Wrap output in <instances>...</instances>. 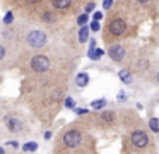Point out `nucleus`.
Masks as SVG:
<instances>
[{
	"label": "nucleus",
	"mask_w": 159,
	"mask_h": 154,
	"mask_svg": "<svg viewBox=\"0 0 159 154\" xmlns=\"http://www.w3.org/2000/svg\"><path fill=\"white\" fill-rule=\"evenodd\" d=\"M128 29V19L123 16H115L108 22V36L111 38H120L127 33Z\"/></svg>",
	"instance_id": "nucleus-1"
},
{
	"label": "nucleus",
	"mask_w": 159,
	"mask_h": 154,
	"mask_svg": "<svg viewBox=\"0 0 159 154\" xmlns=\"http://www.w3.org/2000/svg\"><path fill=\"white\" fill-rule=\"evenodd\" d=\"M62 144L69 149H75L82 144V132L79 128H69L62 135Z\"/></svg>",
	"instance_id": "nucleus-2"
},
{
	"label": "nucleus",
	"mask_w": 159,
	"mask_h": 154,
	"mask_svg": "<svg viewBox=\"0 0 159 154\" xmlns=\"http://www.w3.org/2000/svg\"><path fill=\"white\" fill-rule=\"evenodd\" d=\"M98 123H99L103 128H113V127H116V123H118L116 111H113V110L101 111L99 115H98Z\"/></svg>",
	"instance_id": "nucleus-3"
},
{
	"label": "nucleus",
	"mask_w": 159,
	"mask_h": 154,
	"mask_svg": "<svg viewBox=\"0 0 159 154\" xmlns=\"http://www.w3.org/2000/svg\"><path fill=\"white\" fill-rule=\"evenodd\" d=\"M108 57L113 62H116V63H121L125 60V57H127V48H125V44H121V43L110 44V48H108Z\"/></svg>",
	"instance_id": "nucleus-4"
},
{
	"label": "nucleus",
	"mask_w": 159,
	"mask_h": 154,
	"mask_svg": "<svg viewBox=\"0 0 159 154\" xmlns=\"http://www.w3.org/2000/svg\"><path fill=\"white\" fill-rule=\"evenodd\" d=\"M46 34L43 33V31H39V29H34V31H29V34H28V38H26V41H28V44L29 46H33V48H43L46 44Z\"/></svg>",
	"instance_id": "nucleus-5"
},
{
	"label": "nucleus",
	"mask_w": 159,
	"mask_h": 154,
	"mask_svg": "<svg viewBox=\"0 0 159 154\" xmlns=\"http://www.w3.org/2000/svg\"><path fill=\"white\" fill-rule=\"evenodd\" d=\"M31 68L34 72H46L50 68V60L45 55H36L31 60Z\"/></svg>",
	"instance_id": "nucleus-6"
},
{
	"label": "nucleus",
	"mask_w": 159,
	"mask_h": 154,
	"mask_svg": "<svg viewBox=\"0 0 159 154\" xmlns=\"http://www.w3.org/2000/svg\"><path fill=\"white\" fill-rule=\"evenodd\" d=\"M5 125H7V128L11 130L12 133L22 130V122L19 118H16V116H5Z\"/></svg>",
	"instance_id": "nucleus-7"
},
{
	"label": "nucleus",
	"mask_w": 159,
	"mask_h": 154,
	"mask_svg": "<svg viewBox=\"0 0 159 154\" xmlns=\"http://www.w3.org/2000/svg\"><path fill=\"white\" fill-rule=\"evenodd\" d=\"M118 77L125 86H130L134 82V72H132V68H121V70H118Z\"/></svg>",
	"instance_id": "nucleus-8"
},
{
	"label": "nucleus",
	"mask_w": 159,
	"mask_h": 154,
	"mask_svg": "<svg viewBox=\"0 0 159 154\" xmlns=\"http://www.w3.org/2000/svg\"><path fill=\"white\" fill-rule=\"evenodd\" d=\"M149 68H151V60H149V58H139L137 63H135V70H137L139 74H144Z\"/></svg>",
	"instance_id": "nucleus-9"
},
{
	"label": "nucleus",
	"mask_w": 159,
	"mask_h": 154,
	"mask_svg": "<svg viewBox=\"0 0 159 154\" xmlns=\"http://www.w3.org/2000/svg\"><path fill=\"white\" fill-rule=\"evenodd\" d=\"M75 84H77V87H86V86L89 84V74H87V72H80V74H77Z\"/></svg>",
	"instance_id": "nucleus-10"
},
{
	"label": "nucleus",
	"mask_w": 159,
	"mask_h": 154,
	"mask_svg": "<svg viewBox=\"0 0 159 154\" xmlns=\"http://www.w3.org/2000/svg\"><path fill=\"white\" fill-rule=\"evenodd\" d=\"M147 130L152 133H159V118L157 116H151L147 122Z\"/></svg>",
	"instance_id": "nucleus-11"
},
{
	"label": "nucleus",
	"mask_w": 159,
	"mask_h": 154,
	"mask_svg": "<svg viewBox=\"0 0 159 154\" xmlns=\"http://www.w3.org/2000/svg\"><path fill=\"white\" fill-rule=\"evenodd\" d=\"M108 105V99L106 98H99V99H94V101H91V108L96 110V111H99V110H104V106Z\"/></svg>",
	"instance_id": "nucleus-12"
},
{
	"label": "nucleus",
	"mask_w": 159,
	"mask_h": 154,
	"mask_svg": "<svg viewBox=\"0 0 159 154\" xmlns=\"http://www.w3.org/2000/svg\"><path fill=\"white\" fill-rule=\"evenodd\" d=\"M103 55H104V50H101V48H94V50L87 51V57H89L91 60H99Z\"/></svg>",
	"instance_id": "nucleus-13"
},
{
	"label": "nucleus",
	"mask_w": 159,
	"mask_h": 154,
	"mask_svg": "<svg viewBox=\"0 0 159 154\" xmlns=\"http://www.w3.org/2000/svg\"><path fill=\"white\" fill-rule=\"evenodd\" d=\"M72 0H53V7L58 10H63V9H69Z\"/></svg>",
	"instance_id": "nucleus-14"
},
{
	"label": "nucleus",
	"mask_w": 159,
	"mask_h": 154,
	"mask_svg": "<svg viewBox=\"0 0 159 154\" xmlns=\"http://www.w3.org/2000/svg\"><path fill=\"white\" fill-rule=\"evenodd\" d=\"M87 40H89V26H84L79 31V43H86Z\"/></svg>",
	"instance_id": "nucleus-15"
},
{
	"label": "nucleus",
	"mask_w": 159,
	"mask_h": 154,
	"mask_svg": "<svg viewBox=\"0 0 159 154\" xmlns=\"http://www.w3.org/2000/svg\"><path fill=\"white\" fill-rule=\"evenodd\" d=\"M87 22H89V16H87V14H80V16L77 17V24H79L80 27L87 26Z\"/></svg>",
	"instance_id": "nucleus-16"
},
{
	"label": "nucleus",
	"mask_w": 159,
	"mask_h": 154,
	"mask_svg": "<svg viewBox=\"0 0 159 154\" xmlns=\"http://www.w3.org/2000/svg\"><path fill=\"white\" fill-rule=\"evenodd\" d=\"M36 149H38V144H36V142H26L24 146H22V151H26V152H29V151L34 152Z\"/></svg>",
	"instance_id": "nucleus-17"
},
{
	"label": "nucleus",
	"mask_w": 159,
	"mask_h": 154,
	"mask_svg": "<svg viewBox=\"0 0 159 154\" xmlns=\"http://www.w3.org/2000/svg\"><path fill=\"white\" fill-rule=\"evenodd\" d=\"M135 3H137L139 7H142V9H147V7H151L152 3H154V0H134Z\"/></svg>",
	"instance_id": "nucleus-18"
},
{
	"label": "nucleus",
	"mask_w": 159,
	"mask_h": 154,
	"mask_svg": "<svg viewBox=\"0 0 159 154\" xmlns=\"http://www.w3.org/2000/svg\"><path fill=\"white\" fill-rule=\"evenodd\" d=\"M63 105H65L67 110H75V99H74V98H65Z\"/></svg>",
	"instance_id": "nucleus-19"
},
{
	"label": "nucleus",
	"mask_w": 159,
	"mask_h": 154,
	"mask_svg": "<svg viewBox=\"0 0 159 154\" xmlns=\"http://www.w3.org/2000/svg\"><path fill=\"white\" fill-rule=\"evenodd\" d=\"M41 19H43V21H45V22H48V24H52V22H53V21H55V16H53V14H52V12H45V14H43V16H41Z\"/></svg>",
	"instance_id": "nucleus-20"
},
{
	"label": "nucleus",
	"mask_w": 159,
	"mask_h": 154,
	"mask_svg": "<svg viewBox=\"0 0 159 154\" xmlns=\"http://www.w3.org/2000/svg\"><path fill=\"white\" fill-rule=\"evenodd\" d=\"M151 81L154 82L156 86H159V68H156V70L151 74Z\"/></svg>",
	"instance_id": "nucleus-21"
},
{
	"label": "nucleus",
	"mask_w": 159,
	"mask_h": 154,
	"mask_svg": "<svg viewBox=\"0 0 159 154\" xmlns=\"http://www.w3.org/2000/svg\"><path fill=\"white\" fill-rule=\"evenodd\" d=\"M99 29H101V24L98 22V21H93V22L89 24V31H94V33H98Z\"/></svg>",
	"instance_id": "nucleus-22"
},
{
	"label": "nucleus",
	"mask_w": 159,
	"mask_h": 154,
	"mask_svg": "<svg viewBox=\"0 0 159 154\" xmlns=\"http://www.w3.org/2000/svg\"><path fill=\"white\" fill-rule=\"evenodd\" d=\"M94 7H96V3H94V2H89V3L86 5V9H84V14H87V16H89V14L94 10Z\"/></svg>",
	"instance_id": "nucleus-23"
},
{
	"label": "nucleus",
	"mask_w": 159,
	"mask_h": 154,
	"mask_svg": "<svg viewBox=\"0 0 159 154\" xmlns=\"http://www.w3.org/2000/svg\"><path fill=\"white\" fill-rule=\"evenodd\" d=\"M116 101H118V103H125V101H127V94H125V91H120V92H118Z\"/></svg>",
	"instance_id": "nucleus-24"
},
{
	"label": "nucleus",
	"mask_w": 159,
	"mask_h": 154,
	"mask_svg": "<svg viewBox=\"0 0 159 154\" xmlns=\"http://www.w3.org/2000/svg\"><path fill=\"white\" fill-rule=\"evenodd\" d=\"M12 21H14V14H12V12H7V14H5V17H4V22H5V24H11Z\"/></svg>",
	"instance_id": "nucleus-25"
},
{
	"label": "nucleus",
	"mask_w": 159,
	"mask_h": 154,
	"mask_svg": "<svg viewBox=\"0 0 159 154\" xmlns=\"http://www.w3.org/2000/svg\"><path fill=\"white\" fill-rule=\"evenodd\" d=\"M113 2H115V0H103V9L104 10H110L111 5H113Z\"/></svg>",
	"instance_id": "nucleus-26"
},
{
	"label": "nucleus",
	"mask_w": 159,
	"mask_h": 154,
	"mask_svg": "<svg viewBox=\"0 0 159 154\" xmlns=\"http://www.w3.org/2000/svg\"><path fill=\"white\" fill-rule=\"evenodd\" d=\"M103 16H104V14H103V12H94V14H93V17H94V21H98V22H99V21H101V19H103Z\"/></svg>",
	"instance_id": "nucleus-27"
},
{
	"label": "nucleus",
	"mask_w": 159,
	"mask_h": 154,
	"mask_svg": "<svg viewBox=\"0 0 159 154\" xmlns=\"http://www.w3.org/2000/svg\"><path fill=\"white\" fill-rule=\"evenodd\" d=\"M87 111H89V110H86V108H75L77 115H87Z\"/></svg>",
	"instance_id": "nucleus-28"
},
{
	"label": "nucleus",
	"mask_w": 159,
	"mask_h": 154,
	"mask_svg": "<svg viewBox=\"0 0 159 154\" xmlns=\"http://www.w3.org/2000/svg\"><path fill=\"white\" fill-rule=\"evenodd\" d=\"M7 146L12 147V149H17V147H19V142H17V140H11V142H7Z\"/></svg>",
	"instance_id": "nucleus-29"
},
{
	"label": "nucleus",
	"mask_w": 159,
	"mask_h": 154,
	"mask_svg": "<svg viewBox=\"0 0 159 154\" xmlns=\"http://www.w3.org/2000/svg\"><path fill=\"white\" fill-rule=\"evenodd\" d=\"M4 55H5V48L2 46V44H0V60H2V58H4Z\"/></svg>",
	"instance_id": "nucleus-30"
},
{
	"label": "nucleus",
	"mask_w": 159,
	"mask_h": 154,
	"mask_svg": "<svg viewBox=\"0 0 159 154\" xmlns=\"http://www.w3.org/2000/svg\"><path fill=\"white\" fill-rule=\"evenodd\" d=\"M45 139H46V140L52 139V132H46V133H45Z\"/></svg>",
	"instance_id": "nucleus-31"
},
{
	"label": "nucleus",
	"mask_w": 159,
	"mask_h": 154,
	"mask_svg": "<svg viewBox=\"0 0 159 154\" xmlns=\"http://www.w3.org/2000/svg\"><path fill=\"white\" fill-rule=\"evenodd\" d=\"M26 2H28V3H38L39 0H26Z\"/></svg>",
	"instance_id": "nucleus-32"
},
{
	"label": "nucleus",
	"mask_w": 159,
	"mask_h": 154,
	"mask_svg": "<svg viewBox=\"0 0 159 154\" xmlns=\"http://www.w3.org/2000/svg\"><path fill=\"white\" fill-rule=\"evenodd\" d=\"M0 154H5V151H4V149H2V147H0Z\"/></svg>",
	"instance_id": "nucleus-33"
}]
</instances>
